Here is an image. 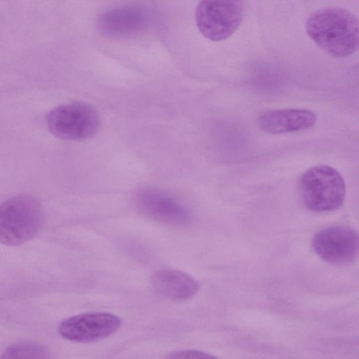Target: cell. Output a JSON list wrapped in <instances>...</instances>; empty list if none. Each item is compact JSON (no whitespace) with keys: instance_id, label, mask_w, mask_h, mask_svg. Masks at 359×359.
I'll list each match as a JSON object with an SVG mask.
<instances>
[{"instance_id":"cell-2","label":"cell","mask_w":359,"mask_h":359,"mask_svg":"<svg viewBox=\"0 0 359 359\" xmlns=\"http://www.w3.org/2000/svg\"><path fill=\"white\" fill-rule=\"evenodd\" d=\"M299 191L305 207L316 212L339 209L346 197L342 175L328 165H318L306 170L299 178Z\"/></svg>"},{"instance_id":"cell-6","label":"cell","mask_w":359,"mask_h":359,"mask_svg":"<svg viewBox=\"0 0 359 359\" xmlns=\"http://www.w3.org/2000/svg\"><path fill=\"white\" fill-rule=\"evenodd\" d=\"M359 240L357 232L347 226L324 228L314 236L312 248L324 261L334 265H346L358 257Z\"/></svg>"},{"instance_id":"cell-9","label":"cell","mask_w":359,"mask_h":359,"mask_svg":"<svg viewBox=\"0 0 359 359\" xmlns=\"http://www.w3.org/2000/svg\"><path fill=\"white\" fill-rule=\"evenodd\" d=\"M148 23V15L141 8L125 6L103 13L98 18L97 27L105 36H131L142 32Z\"/></svg>"},{"instance_id":"cell-13","label":"cell","mask_w":359,"mask_h":359,"mask_svg":"<svg viewBox=\"0 0 359 359\" xmlns=\"http://www.w3.org/2000/svg\"><path fill=\"white\" fill-rule=\"evenodd\" d=\"M168 358H214L215 356L196 350H182L170 353Z\"/></svg>"},{"instance_id":"cell-7","label":"cell","mask_w":359,"mask_h":359,"mask_svg":"<svg viewBox=\"0 0 359 359\" xmlns=\"http://www.w3.org/2000/svg\"><path fill=\"white\" fill-rule=\"evenodd\" d=\"M121 319L105 312H88L69 317L59 326L65 339L78 343L101 340L114 334L120 327Z\"/></svg>"},{"instance_id":"cell-11","label":"cell","mask_w":359,"mask_h":359,"mask_svg":"<svg viewBox=\"0 0 359 359\" xmlns=\"http://www.w3.org/2000/svg\"><path fill=\"white\" fill-rule=\"evenodd\" d=\"M151 283L158 294L172 301L187 300L193 297L199 287L194 278L175 269L157 271L152 276Z\"/></svg>"},{"instance_id":"cell-1","label":"cell","mask_w":359,"mask_h":359,"mask_svg":"<svg viewBox=\"0 0 359 359\" xmlns=\"http://www.w3.org/2000/svg\"><path fill=\"white\" fill-rule=\"evenodd\" d=\"M358 20L341 7H327L313 12L306 23L308 36L323 50L335 57H345L358 48Z\"/></svg>"},{"instance_id":"cell-3","label":"cell","mask_w":359,"mask_h":359,"mask_svg":"<svg viewBox=\"0 0 359 359\" xmlns=\"http://www.w3.org/2000/svg\"><path fill=\"white\" fill-rule=\"evenodd\" d=\"M43 220L40 203L30 196L13 197L0 205V243L18 246L33 238Z\"/></svg>"},{"instance_id":"cell-8","label":"cell","mask_w":359,"mask_h":359,"mask_svg":"<svg viewBox=\"0 0 359 359\" xmlns=\"http://www.w3.org/2000/svg\"><path fill=\"white\" fill-rule=\"evenodd\" d=\"M135 201L145 215L164 223L182 225L191 219L189 211L170 196L153 188H143L136 193Z\"/></svg>"},{"instance_id":"cell-5","label":"cell","mask_w":359,"mask_h":359,"mask_svg":"<svg viewBox=\"0 0 359 359\" xmlns=\"http://www.w3.org/2000/svg\"><path fill=\"white\" fill-rule=\"evenodd\" d=\"M46 122L49 131L55 137L65 140L82 141L97 133L100 121L92 106L82 102H73L50 111Z\"/></svg>"},{"instance_id":"cell-10","label":"cell","mask_w":359,"mask_h":359,"mask_svg":"<svg viewBox=\"0 0 359 359\" xmlns=\"http://www.w3.org/2000/svg\"><path fill=\"white\" fill-rule=\"evenodd\" d=\"M316 114L308 109L287 108L268 110L259 117L260 128L271 134L304 131L313 127Z\"/></svg>"},{"instance_id":"cell-4","label":"cell","mask_w":359,"mask_h":359,"mask_svg":"<svg viewBox=\"0 0 359 359\" xmlns=\"http://www.w3.org/2000/svg\"><path fill=\"white\" fill-rule=\"evenodd\" d=\"M244 0H200L195 18L201 34L212 41L231 36L244 15Z\"/></svg>"},{"instance_id":"cell-12","label":"cell","mask_w":359,"mask_h":359,"mask_svg":"<svg viewBox=\"0 0 359 359\" xmlns=\"http://www.w3.org/2000/svg\"><path fill=\"white\" fill-rule=\"evenodd\" d=\"M2 358H49L48 351L35 344H18L8 347Z\"/></svg>"}]
</instances>
